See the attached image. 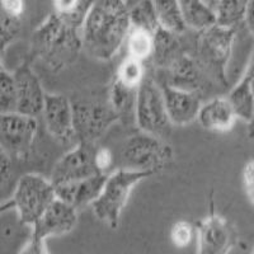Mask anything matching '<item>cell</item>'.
<instances>
[{
	"mask_svg": "<svg viewBox=\"0 0 254 254\" xmlns=\"http://www.w3.org/2000/svg\"><path fill=\"white\" fill-rule=\"evenodd\" d=\"M93 1H55L54 10L32 37V51L52 71L75 63L83 49V24Z\"/></svg>",
	"mask_w": 254,
	"mask_h": 254,
	"instance_id": "cell-1",
	"label": "cell"
},
{
	"mask_svg": "<svg viewBox=\"0 0 254 254\" xmlns=\"http://www.w3.org/2000/svg\"><path fill=\"white\" fill-rule=\"evenodd\" d=\"M130 5L121 0L93 1L83 24V49L90 58L111 60L126 42L131 29Z\"/></svg>",
	"mask_w": 254,
	"mask_h": 254,
	"instance_id": "cell-2",
	"label": "cell"
},
{
	"mask_svg": "<svg viewBox=\"0 0 254 254\" xmlns=\"http://www.w3.org/2000/svg\"><path fill=\"white\" fill-rule=\"evenodd\" d=\"M237 28L215 26L199 33L196 44V61L211 83L228 85L226 67L230 60Z\"/></svg>",
	"mask_w": 254,
	"mask_h": 254,
	"instance_id": "cell-3",
	"label": "cell"
},
{
	"mask_svg": "<svg viewBox=\"0 0 254 254\" xmlns=\"http://www.w3.org/2000/svg\"><path fill=\"white\" fill-rule=\"evenodd\" d=\"M153 174L126 171L122 168L108 174L101 194L92 205L95 217L111 229L119 228L122 211L130 198L132 188Z\"/></svg>",
	"mask_w": 254,
	"mask_h": 254,
	"instance_id": "cell-4",
	"label": "cell"
},
{
	"mask_svg": "<svg viewBox=\"0 0 254 254\" xmlns=\"http://www.w3.org/2000/svg\"><path fill=\"white\" fill-rule=\"evenodd\" d=\"M173 158V150L162 139L145 132L135 133L124 141L120 150L122 169L144 173L162 171Z\"/></svg>",
	"mask_w": 254,
	"mask_h": 254,
	"instance_id": "cell-5",
	"label": "cell"
},
{
	"mask_svg": "<svg viewBox=\"0 0 254 254\" xmlns=\"http://www.w3.org/2000/svg\"><path fill=\"white\" fill-rule=\"evenodd\" d=\"M55 199V188L49 179L28 173L17 182L12 202L20 222L33 226Z\"/></svg>",
	"mask_w": 254,
	"mask_h": 254,
	"instance_id": "cell-6",
	"label": "cell"
},
{
	"mask_svg": "<svg viewBox=\"0 0 254 254\" xmlns=\"http://www.w3.org/2000/svg\"><path fill=\"white\" fill-rule=\"evenodd\" d=\"M135 124L141 132L162 140L172 131L162 88L150 78H145L136 90Z\"/></svg>",
	"mask_w": 254,
	"mask_h": 254,
	"instance_id": "cell-7",
	"label": "cell"
},
{
	"mask_svg": "<svg viewBox=\"0 0 254 254\" xmlns=\"http://www.w3.org/2000/svg\"><path fill=\"white\" fill-rule=\"evenodd\" d=\"M78 142L94 144L115 122L120 121L110 102H71Z\"/></svg>",
	"mask_w": 254,
	"mask_h": 254,
	"instance_id": "cell-8",
	"label": "cell"
},
{
	"mask_svg": "<svg viewBox=\"0 0 254 254\" xmlns=\"http://www.w3.org/2000/svg\"><path fill=\"white\" fill-rule=\"evenodd\" d=\"M196 233V254H229L238 243L234 224L215 211L197 221Z\"/></svg>",
	"mask_w": 254,
	"mask_h": 254,
	"instance_id": "cell-9",
	"label": "cell"
},
{
	"mask_svg": "<svg viewBox=\"0 0 254 254\" xmlns=\"http://www.w3.org/2000/svg\"><path fill=\"white\" fill-rule=\"evenodd\" d=\"M97 146L89 142H78L71 150L61 156L51 173L50 182L54 187L78 182L99 174L94 156Z\"/></svg>",
	"mask_w": 254,
	"mask_h": 254,
	"instance_id": "cell-10",
	"label": "cell"
},
{
	"mask_svg": "<svg viewBox=\"0 0 254 254\" xmlns=\"http://www.w3.org/2000/svg\"><path fill=\"white\" fill-rule=\"evenodd\" d=\"M37 130V119L19 113L0 115V149L9 156L26 158Z\"/></svg>",
	"mask_w": 254,
	"mask_h": 254,
	"instance_id": "cell-11",
	"label": "cell"
},
{
	"mask_svg": "<svg viewBox=\"0 0 254 254\" xmlns=\"http://www.w3.org/2000/svg\"><path fill=\"white\" fill-rule=\"evenodd\" d=\"M45 126L50 135L63 145L78 144L74 127L72 103L63 94L46 93L45 107L42 112Z\"/></svg>",
	"mask_w": 254,
	"mask_h": 254,
	"instance_id": "cell-12",
	"label": "cell"
},
{
	"mask_svg": "<svg viewBox=\"0 0 254 254\" xmlns=\"http://www.w3.org/2000/svg\"><path fill=\"white\" fill-rule=\"evenodd\" d=\"M17 89V113L37 119L42 116L46 92L28 64L24 63L13 72Z\"/></svg>",
	"mask_w": 254,
	"mask_h": 254,
	"instance_id": "cell-13",
	"label": "cell"
},
{
	"mask_svg": "<svg viewBox=\"0 0 254 254\" xmlns=\"http://www.w3.org/2000/svg\"><path fill=\"white\" fill-rule=\"evenodd\" d=\"M78 224V211L67 203L56 198L45 211L35 225L32 226V237L49 239L69 234Z\"/></svg>",
	"mask_w": 254,
	"mask_h": 254,
	"instance_id": "cell-14",
	"label": "cell"
},
{
	"mask_svg": "<svg viewBox=\"0 0 254 254\" xmlns=\"http://www.w3.org/2000/svg\"><path fill=\"white\" fill-rule=\"evenodd\" d=\"M163 97H164L165 110L172 125L176 126H186L197 120L199 110H201V95L196 93L185 92L177 88L163 84Z\"/></svg>",
	"mask_w": 254,
	"mask_h": 254,
	"instance_id": "cell-15",
	"label": "cell"
},
{
	"mask_svg": "<svg viewBox=\"0 0 254 254\" xmlns=\"http://www.w3.org/2000/svg\"><path fill=\"white\" fill-rule=\"evenodd\" d=\"M207 83L211 81L203 74L196 59L188 54H182L168 69L167 84L177 89L199 95Z\"/></svg>",
	"mask_w": 254,
	"mask_h": 254,
	"instance_id": "cell-16",
	"label": "cell"
},
{
	"mask_svg": "<svg viewBox=\"0 0 254 254\" xmlns=\"http://www.w3.org/2000/svg\"><path fill=\"white\" fill-rule=\"evenodd\" d=\"M108 174H95L90 178L78 181V182L66 183V185L56 186L55 193L56 198L67 203L71 207H83L85 205L94 202L101 194L104 187V183L107 181Z\"/></svg>",
	"mask_w": 254,
	"mask_h": 254,
	"instance_id": "cell-17",
	"label": "cell"
},
{
	"mask_svg": "<svg viewBox=\"0 0 254 254\" xmlns=\"http://www.w3.org/2000/svg\"><path fill=\"white\" fill-rule=\"evenodd\" d=\"M235 111L226 97H215L201 106L197 121L212 132H228L237 121Z\"/></svg>",
	"mask_w": 254,
	"mask_h": 254,
	"instance_id": "cell-18",
	"label": "cell"
},
{
	"mask_svg": "<svg viewBox=\"0 0 254 254\" xmlns=\"http://www.w3.org/2000/svg\"><path fill=\"white\" fill-rule=\"evenodd\" d=\"M226 98L231 103L238 119L248 122L254 108V50L247 65V69Z\"/></svg>",
	"mask_w": 254,
	"mask_h": 254,
	"instance_id": "cell-19",
	"label": "cell"
},
{
	"mask_svg": "<svg viewBox=\"0 0 254 254\" xmlns=\"http://www.w3.org/2000/svg\"><path fill=\"white\" fill-rule=\"evenodd\" d=\"M182 54L185 52H182L181 49L178 36L162 28L156 31L154 35V51L151 56L156 66L168 70Z\"/></svg>",
	"mask_w": 254,
	"mask_h": 254,
	"instance_id": "cell-20",
	"label": "cell"
},
{
	"mask_svg": "<svg viewBox=\"0 0 254 254\" xmlns=\"http://www.w3.org/2000/svg\"><path fill=\"white\" fill-rule=\"evenodd\" d=\"M185 18L186 27L202 33L216 26V17L214 9L203 1H179Z\"/></svg>",
	"mask_w": 254,
	"mask_h": 254,
	"instance_id": "cell-21",
	"label": "cell"
},
{
	"mask_svg": "<svg viewBox=\"0 0 254 254\" xmlns=\"http://www.w3.org/2000/svg\"><path fill=\"white\" fill-rule=\"evenodd\" d=\"M156 17H158L159 28L179 36L185 33L187 27L185 23L181 4L176 0H160L154 1Z\"/></svg>",
	"mask_w": 254,
	"mask_h": 254,
	"instance_id": "cell-22",
	"label": "cell"
},
{
	"mask_svg": "<svg viewBox=\"0 0 254 254\" xmlns=\"http://www.w3.org/2000/svg\"><path fill=\"white\" fill-rule=\"evenodd\" d=\"M136 90L125 87L116 79L113 80L108 93V102L120 120L135 122Z\"/></svg>",
	"mask_w": 254,
	"mask_h": 254,
	"instance_id": "cell-23",
	"label": "cell"
},
{
	"mask_svg": "<svg viewBox=\"0 0 254 254\" xmlns=\"http://www.w3.org/2000/svg\"><path fill=\"white\" fill-rule=\"evenodd\" d=\"M214 9L216 17V26L222 28H237V26L246 20L248 1L239 0H222L208 3Z\"/></svg>",
	"mask_w": 254,
	"mask_h": 254,
	"instance_id": "cell-24",
	"label": "cell"
},
{
	"mask_svg": "<svg viewBox=\"0 0 254 254\" xmlns=\"http://www.w3.org/2000/svg\"><path fill=\"white\" fill-rule=\"evenodd\" d=\"M128 18H130L131 28L142 29L151 35H155L159 29L154 1H139L130 5Z\"/></svg>",
	"mask_w": 254,
	"mask_h": 254,
	"instance_id": "cell-25",
	"label": "cell"
},
{
	"mask_svg": "<svg viewBox=\"0 0 254 254\" xmlns=\"http://www.w3.org/2000/svg\"><path fill=\"white\" fill-rule=\"evenodd\" d=\"M127 58H132L144 63L153 56L154 35L142 29L131 28L126 38Z\"/></svg>",
	"mask_w": 254,
	"mask_h": 254,
	"instance_id": "cell-26",
	"label": "cell"
},
{
	"mask_svg": "<svg viewBox=\"0 0 254 254\" xmlns=\"http://www.w3.org/2000/svg\"><path fill=\"white\" fill-rule=\"evenodd\" d=\"M146 78L144 63L132 58H126L120 64L115 79L122 85L131 89H137Z\"/></svg>",
	"mask_w": 254,
	"mask_h": 254,
	"instance_id": "cell-27",
	"label": "cell"
},
{
	"mask_svg": "<svg viewBox=\"0 0 254 254\" xmlns=\"http://www.w3.org/2000/svg\"><path fill=\"white\" fill-rule=\"evenodd\" d=\"M22 28V17L13 14L0 1V52H3L9 44L19 35Z\"/></svg>",
	"mask_w": 254,
	"mask_h": 254,
	"instance_id": "cell-28",
	"label": "cell"
},
{
	"mask_svg": "<svg viewBox=\"0 0 254 254\" xmlns=\"http://www.w3.org/2000/svg\"><path fill=\"white\" fill-rule=\"evenodd\" d=\"M17 113V89L13 74L0 70V115Z\"/></svg>",
	"mask_w": 254,
	"mask_h": 254,
	"instance_id": "cell-29",
	"label": "cell"
},
{
	"mask_svg": "<svg viewBox=\"0 0 254 254\" xmlns=\"http://www.w3.org/2000/svg\"><path fill=\"white\" fill-rule=\"evenodd\" d=\"M194 235L193 226L187 221L174 222L171 229V240L177 248H186L190 244Z\"/></svg>",
	"mask_w": 254,
	"mask_h": 254,
	"instance_id": "cell-30",
	"label": "cell"
},
{
	"mask_svg": "<svg viewBox=\"0 0 254 254\" xmlns=\"http://www.w3.org/2000/svg\"><path fill=\"white\" fill-rule=\"evenodd\" d=\"M243 185L249 202L254 207V159L247 163L243 169Z\"/></svg>",
	"mask_w": 254,
	"mask_h": 254,
	"instance_id": "cell-31",
	"label": "cell"
},
{
	"mask_svg": "<svg viewBox=\"0 0 254 254\" xmlns=\"http://www.w3.org/2000/svg\"><path fill=\"white\" fill-rule=\"evenodd\" d=\"M94 162L95 167H97L99 173L106 174V172L108 171V168H110L113 163L112 151H111L110 149H107V147H97Z\"/></svg>",
	"mask_w": 254,
	"mask_h": 254,
	"instance_id": "cell-32",
	"label": "cell"
},
{
	"mask_svg": "<svg viewBox=\"0 0 254 254\" xmlns=\"http://www.w3.org/2000/svg\"><path fill=\"white\" fill-rule=\"evenodd\" d=\"M18 254H50V252L47 249L46 240L31 237Z\"/></svg>",
	"mask_w": 254,
	"mask_h": 254,
	"instance_id": "cell-33",
	"label": "cell"
},
{
	"mask_svg": "<svg viewBox=\"0 0 254 254\" xmlns=\"http://www.w3.org/2000/svg\"><path fill=\"white\" fill-rule=\"evenodd\" d=\"M10 156L4 153L0 149V183L5 181L6 177L9 176V168H10Z\"/></svg>",
	"mask_w": 254,
	"mask_h": 254,
	"instance_id": "cell-34",
	"label": "cell"
},
{
	"mask_svg": "<svg viewBox=\"0 0 254 254\" xmlns=\"http://www.w3.org/2000/svg\"><path fill=\"white\" fill-rule=\"evenodd\" d=\"M244 22L247 23V27H248L252 35L254 36V0L253 1H248V8H247V15Z\"/></svg>",
	"mask_w": 254,
	"mask_h": 254,
	"instance_id": "cell-35",
	"label": "cell"
},
{
	"mask_svg": "<svg viewBox=\"0 0 254 254\" xmlns=\"http://www.w3.org/2000/svg\"><path fill=\"white\" fill-rule=\"evenodd\" d=\"M247 132H248V137L249 139L254 140V108H253V113H252L251 120L248 121V127H247Z\"/></svg>",
	"mask_w": 254,
	"mask_h": 254,
	"instance_id": "cell-36",
	"label": "cell"
},
{
	"mask_svg": "<svg viewBox=\"0 0 254 254\" xmlns=\"http://www.w3.org/2000/svg\"><path fill=\"white\" fill-rule=\"evenodd\" d=\"M251 254H254V246H253V248H252V252H251Z\"/></svg>",
	"mask_w": 254,
	"mask_h": 254,
	"instance_id": "cell-37",
	"label": "cell"
},
{
	"mask_svg": "<svg viewBox=\"0 0 254 254\" xmlns=\"http://www.w3.org/2000/svg\"><path fill=\"white\" fill-rule=\"evenodd\" d=\"M1 69H3V67H1V63H0V70H1Z\"/></svg>",
	"mask_w": 254,
	"mask_h": 254,
	"instance_id": "cell-38",
	"label": "cell"
}]
</instances>
